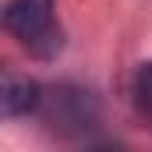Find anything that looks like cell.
Instances as JSON below:
<instances>
[{
	"instance_id": "obj_1",
	"label": "cell",
	"mask_w": 152,
	"mask_h": 152,
	"mask_svg": "<svg viewBox=\"0 0 152 152\" xmlns=\"http://www.w3.org/2000/svg\"><path fill=\"white\" fill-rule=\"evenodd\" d=\"M42 124L60 134V138H85L99 127L103 120V103L92 88L75 85V81H60L53 88L42 92V106H39Z\"/></svg>"
},
{
	"instance_id": "obj_2",
	"label": "cell",
	"mask_w": 152,
	"mask_h": 152,
	"mask_svg": "<svg viewBox=\"0 0 152 152\" xmlns=\"http://www.w3.org/2000/svg\"><path fill=\"white\" fill-rule=\"evenodd\" d=\"M4 28L36 60H53L64 50V28L57 21V0H11L4 7Z\"/></svg>"
},
{
	"instance_id": "obj_3",
	"label": "cell",
	"mask_w": 152,
	"mask_h": 152,
	"mask_svg": "<svg viewBox=\"0 0 152 152\" xmlns=\"http://www.w3.org/2000/svg\"><path fill=\"white\" fill-rule=\"evenodd\" d=\"M42 106V88L39 81L32 78H21L14 71H4V85H0V113L7 120L14 117H28V113H39Z\"/></svg>"
},
{
	"instance_id": "obj_4",
	"label": "cell",
	"mask_w": 152,
	"mask_h": 152,
	"mask_svg": "<svg viewBox=\"0 0 152 152\" xmlns=\"http://www.w3.org/2000/svg\"><path fill=\"white\" fill-rule=\"evenodd\" d=\"M134 103L145 117H152V64L138 67V78H134Z\"/></svg>"
},
{
	"instance_id": "obj_5",
	"label": "cell",
	"mask_w": 152,
	"mask_h": 152,
	"mask_svg": "<svg viewBox=\"0 0 152 152\" xmlns=\"http://www.w3.org/2000/svg\"><path fill=\"white\" fill-rule=\"evenodd\" d=\"M88 152H127L124 145H113V142H103V145H92Z\"/></svg>"
}]
</instances>
